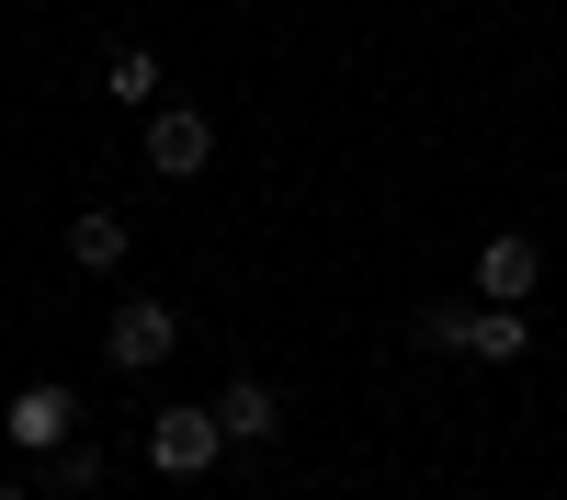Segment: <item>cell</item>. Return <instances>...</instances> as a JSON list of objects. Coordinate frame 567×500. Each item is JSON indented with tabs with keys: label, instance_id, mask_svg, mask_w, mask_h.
<instances>
[{
	"label": "cell",
	"instance_id": "6da1fadb",
	"mask_svg": "<svg viewBox=\"0 0 567 500\" xmlns=\"http://www.w3.org/2000/svg\"><path fill=\"white\" fill-rule=\"evenodd\" d=\"M171 353H182V307L171 296H114V318H103V364L114 376H159Z\"/></svg>",
	"mask_w": 567,
	"mask_h": 500
},
{
	"label": "cell",
	"instance_id": "7a4b0ae2",
	"mask_svg": "<svg viewBox=\"0 0 567 500\" xmlns=\"http://www.w3.org/2000/svg\"><path fill=\"white\" fill-rule=\"evenodd\" d=\"M216 455H227V421L194 409V398H171L159 421H148V467L159 478H216Z\"/></svg>",
	"mask_w": 567,
	"mask_h": 500
},
{
	"label": "cell",
	"instance_id": "3957f363",
	"mask_svg": "<svg viewBox=\"0 0 567 500\" xmlns=\"http://www.w3.org/2000/svg\"><path fill=\"white\" fill-rule=\"evenodd\" d=\"M205 160H216V114H205V103H159V114H148V171H159V182H194Z\"/></svg>",
	"mask_w": 567,
	"mask_h": 500
},
{
	"label": "cell",
	"instance_id": "277c9868",
	"mask_svg": "<svg viewBox=\"0 0 567 500\" xmlns=\"http://www.w3.org/2000/svg\"><path fill=\"white\" fill-rule=\"evenodd\" d=\"M0 432H12V455H58V443L80 432V398H69V387H12Z\"/></svg>",
	"mask_w": 567,
	"mask_h": 500
},
{
	"label": "cell",
	"instance_id": "5b68a950",
	"mask_svg": "<svg viewBox=\"0 0 567 500\" xmlns=\"http://www.w3.org/2000/svg\"><path fill=\"white\" fill-rule=\"evenodd\" d=\"M534 285H545V251L523 239V227H499V239H477V296H488V307H523Z\"/></svg>",
	"mask_w": 567,
	"mask_h": 500
},
{
	"label": "cell",
	"instance_id": "8992f818",
	"mask_svg": "<svg viewBox=\"0 0 567 500\" xmlns=\"http://www.w3.org/2000/svg\"><path fill=\"white\" fill-rule=\"evenodd\" d=\"M125 251H136V227H125L114 205H80V216H69V262H80V273H125Z\"/></svg>",
	"mask_w": 567,
	"mask_h": 500
},
{
	"label": "cell",
	"instance_id": "52a82bcc",
	"mask_svg": "<svg viewBox=\"0 0 567 500\" xmlns=\"http://www.w3.org/2000/svg\"><path fill=\"white\" fill-rule=\"evenodd\" d=\"M216 421H227V443H272V432H284V398H272L261 376H227V387H216Z\"/></svg>",
	"mask_w": 567,
	"mask_h": 500
},
{
	"label": "cell",
	"instance_id": "ba28073f",
	"mask_svg": "<svg viewBox=\"0 0 567 500\" xmlns=\"http://www.w3.org/2000/svg\"><path fill=\"white\" fill-rule=\"evenodd\" d=\"M523 341H534L523 307H488V296H477V330H465V353H477V364H523Z\"/></svg>",
	"mask_w": 567,
	"mask_h": 500
},
{
	"label": "cell",
	"instance_id": "9c48e42d",
	"mask_svg": "<svg viewBox=\"0 0 567 500\" xmlns=\"http://www.w3.org/2000/svg\"><path fill=\"white\" fill-rule=\"evenodd\" d=\"M103 91H114V103H159V58H148V45H114V58H103Z\"/></svg>",
	"mask_w": 567,
	"mask_h": 500
},
{
	"label": "cell",
	"instance_id": "30bf717a",
	"mask_svg": "<svg viewBox=\"0 0 567 500\" xmlns=\"http://www.w3.org/2000/svg\"><path fill=\"white\" fill-rule=\"evenodd\" d=\"M45 489H103V443H91V432H69L58 455H45Z\"/></svg>",
	"mask_w": 567,
	"mask_h": 500
},
{
	"label": "cell",
	"instance_id": "8fae6325",
	"mask_svg": "<svg viewBox=\"0 0 567 500\" xmlns=\"http://www.w3.org/2000/svg\"><path fill=\"white\" fill-rule=\"evenodd\" d=\"M465 330H477V307H465V296H432V307H420V353H465Z\"/></svg>",
	"mask_w": 567,
	"mask_h": 500
}]
</instances>
